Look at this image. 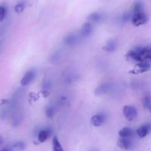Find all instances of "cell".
Here are the masks:
<instances>
[{"label":"cell","instance_id":"1","mask_svg":"<svg viewBox=\"0 0 151 151\" xmlns=\"http://www.w3.org/2000/svg\"><path fill=\"white\" fill-rule=\"evenodd\" d=\"M123 114L127 121H133L137 117V110L134 106L126 105L123 108Z\"/></svg>","mask_w":151,"mask_h":151},{"label":"cell","instance_id":"2","mask_svg":"<svg viewBox=\"0 0 151 151\" xmlns=\"http://www.w3.org/2000/svg\"><path fill=\"white\" fill-rule=\"evenodd\" d=\"M131 22L133 25L136 27H139V26L143 25L147 22V17L144 12L133 14Z\"/></svg>","mask_w":151,"mask_h":151},{"label":"cell","instance_id":"3","mask_svg":"<svg viewBox=\"0 0 151 151\" xmlns=\"http://www.w3.org/2000/svg\"><path fill=\"white\" fill-rule=\"evenodd\" d=\"M151 62V45L146 47H142L140 51V62Z\"/></svg>","mask_w":151,"mask_h":151},{"label":"cell","instance_id":"4","mask_svg":"<svg viewBox=\"0 0 151 151\" xmlns=\"http://www.w3.org/2000/svg\"><path fill=\"white\" fill-rule=\"evenodd\" d=\"M150 68V64L148 63V62H138L136 68L132 70L131 71H130V73L133 74L143 73L147 72Z\"/></svg>","mask_w":151,"mask_h":151},{"label":"cell","instance_id":"5","mask_svg":"<svg viewBox=\"0 0 151 151\" xmlns=\"http://www.w3.org/2000/svg\"><path fill=\"white\" fill-rule=\"evenodd\" d=\"M35 76H36V71L34 70H30L24 74L22 79H21V85L22 86H27L31 83L32 81L35 79Z\"/></svg>","mask_w":151,"mask_h":151},{"label":"cell","instance_id":"6","mask_svg":"<svg viewBox=\"0 0 151 151\" xmlns=\"http://www.w3.org/2000/svg\"><path fill=\"white\" fill-rule=\"evenodd\" d=\"M112 89V84L110 82H104V83L101 84L99 85L95 90L96 95H103V94L107 93L110 92V90Z\"/></svg>","mask_w":151,"mask_h":151},{"label":"cell","instance_id":"7","mask_svg":"<svg viewBox=\"0 0 151 151\" xmlns=\"http://www.w3.org/2000/svg\"><path fill=\"white\" fill-rule=\"evenodd\" d=\"M106 120V116L103 113H99L93 116L91 119V122L95 127H99L102 125Z\"/></svg>","mask_w":151,"mask_h":151},{"label":"cell","instance_id":"8","mask_svg":"<svg viewBox=\"0 0 151 151\" xmlns=\"http://www.w3.org/2000/svg\"><path fill=\"white\" fill-rule=\"evenodd\" d=\"M151 131V123H146L143 124L136 130V133L140 138H145Z\"/></svg>","mask_w":151,"mask_h":151},{"label":"cell","instance_id":"9","mask_svg":"<svg viewBox=\"0 0 151 151\" xmlns=\"http://www.w3.org/2000/svg\"><path fill=\"white\" fill-rule=\"evenodd\" d=\"M93 32V25L91 22H88L82 25L80 30V36L83 38L89 36Z\"/></svg>","mask_w":151,"mask_h":151},{"label":"cell","instance_id":"10","mask_svg":"<svg viewBox=\"0 0 151 151\" xmlns=\"http://www.w3.org/2000/svg\"><path fill=\"white\" fill-rule=\"evenodd\" d=\"M117 145L121 149L123 150H129L133 146L131 140L129 138H120L118 140Z\"/></svg>","mask_w":151,"mask_h":151},{"label":"cell","instance_id":"11","mask_svg":"<svg viewBox=\"0 0 151 151\" xmlns=\"http://www.w3.org/2000/svg\"><path fill=\"white\" fill-rule=\"evenodd\" d=\"M79 41V36L76 33H70L65 39V43L68 46L75 45Z\"/></svg>","mask_w":151,"mask_h":151},{"label":"cell","instance_id":"12","mask_svg":"<svg viewBox=\"0 0 151 151\" xmlns=\"http://www.w3.org/2000/svg\"><path fill=\"white\" fill-rule=\"evenodd\" d=\"M52 130L50 128H46L42 130L38 133V140L40 142H45L51 134Z\"/></svg>","mask_w":151,"mask_h":151},{"label":"cell","instance_id":"13","mask_svg":"<svg viewBox=\"0 0 151 151\" xmlns=\"http://www.w3.org/2000/svg\"><path fill=\"white\" fill-rule=\"evenodd\" d=\"M119 135L122 138H130L134 135V130L130 127H123L119 130Z\"/></svg>","mask_w":151,"mask_h":151},{"label":"cell","instance_id":"14","mask_svg":"<svg viewBox=\"0 0 151 151\" xmlns=\"http://www.w3.org/2000/svg\"><path fill=\"white\" fill-rule=\"evenodd\" d=\"M117 48V42L116 40H110L104 47V50L107 52L115 51Z\"/></svg>","mask_w":151,"mask_h":151},{"label":"cell","instance_id":"15","mask_svg":"<svg viewBox=\"0 0 151 151\" xmlns=\"http://www.w3.org/2000/svg\"><path fill=\"white\" fill-rule=\"evenodd\" d=\"M101 19H102V15H101V14H99V13H97V12L92 13V14H91L88 17V22L91 23L99 22L101 20Z\"/></svg>","mask_w":151,"mask_h":151},{"label":"cell","instance_id":"16","mask_svg":"<svg viewBox=\"0 0 151 151\" xmlns=\"http://www.w3.org/2000/svg\"><path fill=\"white\" fill-rule=\"evenodd\" d=\"M144 12V5L141 1H136L133 5V14H138V13Z\"/></svg>","mask_w":151,"mask_h":151},{"label":"cell","instance_id":"17","mask_svg":"<svg viewBox=\"0 0 151 151\" xmlns=\"http://www.w3.org/2000/svg\"><path fill=\"white\" fill-rule=\"evenodd\" d=\"M52 143H53L52 145H53V151H65L57 137H56V136L53 137Z\"/></svg>","mask_w":151,"mask_h":151},{"label":"cell","instance_id":"18","mask_svg":"<svg viewBox=\"0 0 151 151\" xmlns=\"http://www.w3.org/2000/svg\"><path fill=\"white\" fill-rule=\"evenodd\" d=\"M132 17H133V13L131 12H126L123 14L122 17V21L124 22H127L130 20L131 21Z\"/></svg>","mask_w":151,"mask_h":151},{"label":"cell","instance_id":"19","mask_svg":"<svg viewBox=\"0 0 151 151\" xmlns=\"http://www.w3.org/2000/svg\"><path fill=\"white\" fill-rule=\"evenodd\" d=\"M24 7H25L24 2H19V3H18L15 6V11L17 14H21V13H22L23 11H24Z\"/></svg>","mask_w":151,"mask_h":151},{"label":"cell","instance_id":"20","mask_svg":"<svg viewBox=\"0 0 151 151\" xmlns=\"http://www.w3.org/2000/svg\"><path fill=\"white\" fill-rule=\"evenodd\" d=\"M143 104L145 108H148L151 104V96L150 95H146L143 99Z\"/></svg>","mask_w":151,"mask_h":151},{"label":"cell","instance_id":"21","mask_svg":"<svg viewBox=\"0 0 151 151\" xmlns=\"http://www.w3.org/2000/svg\"><path fill=\"white\" fill-rule=\"evenodd\" d=\"M7 9L4 5H0V22L4 20L6 16Z\"/></svg>","mask_w":151,"mask_h":151},{"label":"cell","instance_id":"22","mask_svg":"<svg viewBox=\"0 0 151 151\" xmlns=\"http://www.w3.org/2000/svg\"><path fill=\"white\" fill-rule=\"evenodd\" d=\"M55 113V109L53 107H47L45 110V114L48 118H51Z\"/></svg>","mask_w":151,"mask_h":151},{"label":"cell","instance_id":"23","mask_svg":"<svg viewBox=\"0 0 151 151\" xmlns=\"http://www.w3.org/2000/svg\"><path fill=\"white\" fill-rule=\"evenodd\" d=\"M14 147L22 150H24V147H25V144H24L23 142H18L14 145Z\"/></svg>","mask_w":151,"mask_h":151},{"label":"cell","instance_id":"24","mask_svg":"<svg viewBox=\"0 0 151 151\" xmlns=\"http://www.w3.org/2000/svg\"><path fill=\"white\" fill-rule=\"evenodd\" d=\"M75 80V75H72V74H69V75L66 76V77H65V81L66 82H72Z\"/></svg>","mask_w":151,"mask_h":151},{"label":"cell","instance_id":"25","mask_svg":"<svg viewBox=\"0 0 151 151\" xmlns=\"http://www.w3.org/2000/svg\"><path fill=\"white\" fill-rule=\"evenodd\" d=\"M60 59V56H59V53H55L53 55V57H52L51 61L53 62H59V59Z\"/></svg>","mask_w":151,"mask_h":151},{"label":"cell","instance_id":"26","mask_svg":"<svg viewBox=\"0 0 151 151\" xmlns=\"http://www.w3.org/2000/svg\"><path fill=\"white\" fill-rule=\"evenodd\" d=\"M51 85V83H50L49 81H47V82H45V83L43 84V88H49Z\"/></svg>","mask_w":151,"mask_h":151},{"label":"cell","instance_id":"27","mask_svg":"<svg viewBox=\"0 0 151 151\" xmlns=\"http://www.w3.org/2000/svg\"><path fill=\"white\" fill-rule=\"evenodd\" d=\"M2 144H3V139L0 136V146H2Z\"/></svg>","mask_w":151,"mask_h":151},{"label":"cell","instance_id":"28","mask_svg":"<svg viewBox=\"0 0 151 151\" xmlns=\"http://www.w3.org/2000/svg\"><path fill=\"white\" fill-rule=\"evenodd\" d=\"M0 151H11V150L10 149V148H5V149L1 150Z\"/></svg>","mask_w":151,"mask_h":151},{"label":"cell","instance_id":"29","mask_svg":"<svg viewBox=\"0 0 151 151\" xmlns=\"http://www.w3.org/2000/svg\"><path fill=\"white\" fill-rule=\"evenodd\" d=\"M148 110H149V111H150V113H151V104L150 105V107H148Z\"/></svg>","mask_w":151,"mask_h":151}]
</instances>
